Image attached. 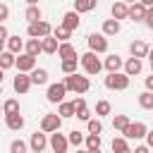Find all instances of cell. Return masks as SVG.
<instances>
[{
  "mask_svg": "<svg viewBox=\"0 0 153 153\" xmlns=\"http://www.w3.org/2000/svg\"><path fill=\"white\" fill-rule=\"evenodd\" d=\"M65 88L81 96V93H86V91L91 88V81H88V76H81L79 72H72V74L65 76Z\"/></svg>",
  "mask_w": 153,
  "mask_h": 153,
  "instance_id": "cell-1",
  "label": "cell"
},
{
  "mask_svg": "<svg viewBox=\"0 0 153 153\" xmlns=\"http://www.w3.org/2000/svg\"><path fill=\"white\" fill-rule=\"evenodd\" d=\"M105 88H110V91H124V88H129V74H124V72H108Z\"/></svg>",
  "mask_w": 153,
  "mask_h": 153,
  "instance_id": "cell-2",
  "label": "cell"
},
{
  "mask_svg": "<svg viewBox=\"0 0 153 153\" xmlns=\"http://www.w3.org/2000/svg\"><path fill=\"white\" fill-rule=\"evenodd\" d=\"M79 65L84 67V72H86V74H98V72L103 69V62L98 60V53H93V50L84 53V55L79 57Z\"/></svg>",
  "mask_w": 153,
  "mask_h": 153,
  "instance_id": "cell-3",
  "label": "cell"
},
{
  "mask_svg": "<svg viewBox=\"0 0 153 153\" xmlns=\"http://www.w3.org/2000/svg\"><path fill=\"white\" fill-rule=\"evenodd\" d=\"M86 43H88V50L93 53H108V36L105 33H88L86 36Z\"/></svg>",
  "mask_w": 153,
  "mask_h": 153,
  "instance_id": "cell-4",
  "label": "cell"
},
{
  "mask_svg": "<svg viewBox=\"0 0 153 153\" xmlns=\"http://www.w3.org/2000/svg\"><path fill=\"white\" fill-rule=\"evenodd\" d=\"M146 131H148V127H146L143 122H129V124L122 129V136H124V139H134V141H139V139L146 136Z\"/></svg>",
  "mask_w": 153,
  "mask_h": 153,
  "instance_id": "cell-5",
  "label": "cell"
},
{
  "mask_svg": "<svg viewBox=\"0 0 153 153\" xmlns=\"http://www.w3.org/2000/svg\"><path fill=\"white\" fill-rule=\"evenodd\" d=\"M26 33H29L31 38H43V36H48V33H53V26H50L48 22H43V19H38V22H31V24H29V29H26Z\"/></svg>",
  "mask_w": 153,
  "mask_h": 153,
  "instance_id": "cell-6",
  "label": "cell"
},
{
  "mask_svg": "<svg viewBox=\"0 0 153 153\" xmlns=\"http://www.w3.org/2000/svg\"><path fill=\"white\" fill-rule=\"evenodd\" d=\"M48 146H50L55 153H67L69 141H67L65 134H60V129H55V131H50V141H48Z\"/></svg>",
  "mask_w": 153,
  "mask_h": 153,
  "instance_id": "cell-7",
  "label": "cell"
},
{
  "mask_svg": "<svg viewBox=\"0 0 153 153\" xmlns=\"http://www.w3.org/2000/svg\"><path fill=\"white\" fill-rule=\"evenodd\" d=\"M60 127H62V117H60L57 112H48V115L41 117V129H43L45 134H50V131H55V129H60Z\"/></svg>",
  "mask_w": 153,
  "mask_h": 153,
  "instance_id": "cell-8",
  "label": "cell"
},
{
  "mask_svg": "<svg viewBox=\"0 0 153 153\" xmlns=\"http://www.w3.org/2000/svg\"><path fill=\"white\" fill-rule=\"evenodd\" d=\"M33 84H31V76H29V72H19L17 76H14V81H12V88L19 93V96H24V93H29V88H31Z\"/></svg>",
  "mask_w": 153,
  "mask_h": 153,
  "instance_id": "cell-9",
  "label": "cell"
},
{
  "mask_svg": "<svg viewBox=\"0 0 153 153\" xmlns=\"http://www.w3.org/2000/svg\"><path fill=\"white\" fill-rule=\"evenodd\" d=\"M65 93H67L65 81H57V84H50L48 86L45 98H48V103H60V100H65Z\"/></svg>",
  "mask_w": 153,
  "mask_h": 153,
  "instance_id": "cell-10",
  "label": "cell"
},
{
  "mask_svg": "<svg viewBox=\"0 0 153 153\" xmlns=\"http://www.w3.org/2000/svg\"><path fill=\"white\" fill-rule=\"evenodd\" d=\"M29 148H31L33 153H41V151H45V148H48V134H45L43 129H41V131H36V134H31Z\"/></svg>",
  "mask_w": 153,
  "mask_h": 153,
  "instance_id": "cell-11",
  "label": "cell"
},
{
  "mask_svg": "<svg viewBox=\"0 0 153 153\" xmlns=\"http://www.w3.org/2000/svg\"><path fill=\"white\" fill-rule=\"evenodd\" d=\"M14 67H17L19 72H31V69L36 67V57L29 55V53H24V55H19V57L14 60Z\"/></svg>",
  "mask_w": 153,
  "mask_h": 153,
  "instance_id": "cell-12",
  "label": "cell"
},
{
  "mask_svg": "<svg viewBox=\"0 0 153 153\" xmlns=\"http://www.w3.org/2000/svg\"><path fill=\"white\" fill-rule=\"evenodd\" d=\"M143 17H146V5L143 2H131L129 5V14H127V19H131V22H143Z\"/></svg>",
  "mask_w": 153,
  "mask_h": 153,
  "instance_id": "cell-13",
  "label": "cell"
},
{
  "mask_svg": "<svg viewBox=\"0 0 153 153\" xmlns=\"http://www.w3.org/2000/svg\"><path fill=\"white\" fill-rule=\"evenodd\" d=\"M122 67H124V74L134 76V74H141V69H143V60H141V57H134V55H131V57H129V60H127V62H124Z\"/></svg>",
  "mask_w": 153,
  "mask_h": 153,
  "instance_id": "cell-14",
  "label": "cell"
},
{
  "mask_svg": "<svg viewBox=\"0 0 153 153\" xmlns=\"http://www.w3.org/2000/svg\"><path fill=\"white\" fill-rule=\"evenodd\" d=\"M110 14L115 17V19H127V14H129V5L124 2V0H115L112 2V7H110Z\"/></svg>",
  "mask_w": 153,
  "mask_h": 153,
  "instance_id": "cell-15",
  "label": "cell"
},
{
  "mask_svg": "<svg viewBox=\"0 0 153 153\" xmlns=\"http://www.w3.org/2000/svg\"><path fill=\"white\" fill-rule=\"evenodd\" d=\"M79 24H81V19H79V12H76V10H69V12L62 14V26H67L69 31L79 29Z\"/></svg>",
  "mask_w": 153,
  "mask_h": 153,
  "instance_id": "cell-16",
  "label": "cell"
},
{
  "mask_svg": "<svg viewBox=\"0 0 153 153\" xmlns=\"http://www.w3.org/2000/svg\"><path fill=\"white\" fill-rule=\"evenodd\" d=\"M57 45H60V41H57L53 33H48V36L41 38V48H43L45 55H55V53H57Z\"/></svg>",
  "mask_w": 153,
  "mask_h": 153,
  "instance_id": "cell-17",
  "label": "cell"
},
{
  "mask_svg": "<svg viewBox=\"0 0 153 153\" xmlns=\"http://www.w3.org/2000/svg\"><path fill=\"white\" fill-rule=\"evenodd\" d=\"M72 103H74V117H76V120H81V122H86V120L91 117L86 100H84V98H76V100H72Z\"/></svg>",
  "mask_w": 153,
  "mask_h": 153,
  "instance_id": "cell-18",
  "label": "cell"
},
{
  "mask_svg": "<svg viewBox=\"0 0 153 153\" xmlns=\"http://www.w3.org/2000/svg\"><path fill=\"white\" fill-rule=\"evenodd\" d=\"M148 48H151V45H148L146 41H131V43H129V53H131L134 57H141V60L148 55Z\"/></svg>",
  "mask_w": 153,
  "mask_h": 153,
  "instance_id": "cell-19",
  "label": "cell"
},
{
  "mask_svg": "<svg viewBox=\"0 0 153 153\" xmlns=\"http://www.w3.org/2000/svg\"><path fill=\"white\" fill-rule=\"evenodd\" d=\"M5 124H7V129L19 131V129L24 127V117H22V112H10V115H5Z\"/></svg>",
  "mask_w": 153,
  "mask_h": 153,
  "instance_id": "cell-20",
  "label": "cell"
},
{
  "mask_svg": "<svg viewBox=\"0 0 153 153\" xmlns=\"http://www.w3.org/2000/svg\"><path fill=\"white\" fill-rule=\"evenodd\" d=\"M29 76H31V84H36V86L48 84V69H43V67H33L29 72Z\"/></svg>",
  "mask_w": 153,
  "mask_h": 153,
  "instance_id": "cell-21",
  "label": "cell"
},
{
  "mask_svg": "<svg viewBox=\"0 0 153 153\" xmlns=\"http://www.w3.org/2000/svg\"><path fill=\"white\" fill-rule=\"evenodd\" d=\"M57 57H62V60L76 57V48H74L69 41H60V45H57Z\"/></svg>",
  "mask_w": 153,
  "mask_h": 153,
  "instance_id": "cell-22",
  "label": "cell"
},
{
  "mask_svg": "<svg viewBox=\"0 0 153 153\" xmlns=\"http://www.w3.org/2000/svg\"><path fill=\"white\" fill-rule=\"evenodd\" d=\"M24 53L38 57V53H43V48H41V38H31V36H29V41L24 43Z\"/></svg>",
  "mask_w": 153,
  "mask_h": 153,
  "instance_id": "cell-23",
  "label": "cell"
},
{
  "mask_svg": "<svg viewBox=\"0 0 153 153\" xmlns=\"http://www.w3.org/2000/svg\"><path fill=\"white\" fill-rule=\"evenodd\" d=\"M122 65H124V62H122V57H120V55H108V57H105V62H103V67H105L108 72H120V69H122Z\"/></svg>",
  "mask_w": 153,
  "mask_h": 153,
  "instance_id": "cell-24",
  "label": "cell"
},
{
  "mask_svg": "<svg viewBox=\"0 0 153 153\" xmlns=\"http://www.w3.org/2000/svg\"><path fill=\"white\" fill-rule=\"evenodd\" d=\"M103 33L105 36H117L120 33V19H115V17L112 19H105L103 22Z\"/></svg>",
  "mask_w": 153,
  "mask_h": 153,
  "instance_id": "cell-25",
  "label": "cell"
},
{
  "mask_svg": "<svg viewBox=\"0 0 153 153\" xmlns=\"http://www.w3.org/2000/svg\"><path fill=\"white\" fill-rule=\"evenodd\" d=\"M84 146H86V151H91V153L100 151V134H91V131H88V136L84 139Z\"/></svg>",
  "mask_w": 153,
  "mask_h": 153,
  "instance_id": "cell-26",
  "label": "cell"
},
{
  "mask_svg": "<svg viewBox=\"0 0 153 153\" xmlns=\"http://www.w3.org/2000/svg\"><path fill=\"white\" fill-rule=\"evenodd\" d=\"M24 19L31 24V22H38V19H43V12H41V7L38 5H29L26 7V12H24Z\"/></svg>",
  "mask_w": 153,
  "mask_h": 153,
  "instance_id": "cell-27",
  "label": "cell"
},
{
  "mask_svg": "<svg viewBox=\"0 0 153 153\" xmlns=\"http://www.w3.org/2000/svg\"><path fill=\"white\" fill-rule=\"evenodd\" d=\"M5 43H7V50H12L14 55H19V53L24 50V41H22L19 36H7Z\"/></svg>",
  "mask_w": 153,
  "mask_h": 153,
  "instance_id": "cell-28",
  "label": "cell"
},
{
  "mask_svg": "<svg viewBox=\"0 0 153 153\" xmlns=\"http://www.w3.org/2000/svg\"><path fill=\"white\" fill-rule=\"evenodd\" d=\"M57 115H60L62 120H67V117H74V103L60 100V103H57Z\"/></svg>",
  "mask_w": 153,
  "mask_h": 153,
  "instance_id": "cell-29",
  "label": "cell"
},
{
  "mask_svg": "<svg viewBox=\"0 0 153 153\" xmlns=\"http://www.w3.org/2000/svg\"><path fill=\"white\" fill-rule=\"evenodd\" d=\"M110 146L115 153H129V139H124V136H115Z\"/></svg>",
  "mask_w": 153,
  "mask_h": 153,
  "instance_id": "cell-30",
  "label": "cell"
},
{
  "mask_svg": "<svg viewBox=\"0 0 153 153\" xmlns=\"http://www.w3.org/2000/svg\"><path fill=\"white\" fill-rule=\"evenodd\" d=\"M96 5H98V0H74V10H76L79 14L96 10Z\"/></svg>",
  "mask_w": 153,
  "mask_h": 153,
  "instance_id": "cell-31",
  "label": "cell"
},
{
  "mask_svg": "<svg viewBox=\"0 0 153 153\" xmlns=\"http://www.w3.org/2000/svg\"><path fill=\"white\" fill-rule=\"evenodd\" d=\"M14 60H17V55H14L12 50H2V53H0V67H2V69L14 67Z\"/></svg>",
  "mask_w": 153,
  "mask_h": 153,
  "instance_id": "cell-32",
  "label": "cell"
},
{
  "mask_svg": "<svg viewBox=\"0 0 153 153\" xmlns=\"http://www.w3.org/2000/svg\"><path fill=\"white\" fill-rule=\"evenodd\" d=\"M139 105L143 108V110H153V91H143L141 96H139Z\"/></svg>",
  "mask_w": 153,
  "mask_h": 153,
  "instance_id": "cell-33",
  "label": "cell"
},
{
  "mask_svg": "<svg viewBox=\"0 0 153 153\" xmlns=\"http://www.w3.org/2000/svg\"><path fill=\"white\" fill-rule=\"evenodd\" d=\"M10 112H19V100L17 98H7L2 103V115H10Z\"/></svg>",
  "mask_w": 153,
  "mask_h": 153,
  "instance_id": "cell-34",
  "label": "cell"
},
{
  "mask_svg": "<svg viewBox=\"0 0 153 153\" xmlns=\"http://www.w3.org/2000/svg\"><path fill=\"white\" fill-rule=\"evenodd\" d=\"M62 72L65 74H72V72H76V67H79V62H76V57H67V60H62Z\"/></svg>",
  "mask_w": 153,
  "mask_h": 153,
  "instance_id": "cell-35",
  "label": "cell"
},
{
  "mask_svg": "<svg viewBox=\"0 0 153 153\" xmlns=\"http://www.w3.org/2000/svg\"><path fill=\"white\" fill-rule=\"evenodd\" d=\"M67 141H69V146H81V143H84V134H81L79 129H72V131L67 134Z\"/></svg>",
  "mask_w": 153,
  "mask_h": 153,
  "instance_id": "cell-36",
  "label": "cell"
},
{
  "mask_svg": "<svg viewBox=\"0 0 153 153\" xmlns=\"http://www.w3.org/2000/svg\"><path fill=\"white\" fill-rule=\"evenodd\" d=\"M53 36H55L57 41H69V36H72V31H69L67 26H62V24H60L57 29H53Z\"/></svg>",
  "mask_w": 153,
  "mask_h": 153,
  "instance_id": "cell-37",
  "label": "cell"
},
{
  "mask_svg": "<svg viewBox=\"0 0 153 153\" xmlns=\"http://www.w3.org/2000/svg\"><path fill=\"white\" fill-rule=\"evenodd\" d=\"M110 110H112V105H110L108 100H98V103H96V115H98V117L110 115Z\"/></svg>",
  "mask_w": 153,
  "mask_h": 153,
  "instance_id": "cell-38",
  "label": "cell"
},
{
  "mask_svg": "<svg viewBox=\"0 0 153 153\" xmlns=\"http://www.w3.org/2000/svg\"><path fill=\"white\" fill-rule=\"evenodd\" d=\"M129 122H131V120H129L127 115H115V120H112V127H115L117 131H122V129H124Z\"/></svg>",
  "mask_w": 153,
  "mask_h": 153,
  "instance_id": "cell-39",
  "label": "cell"
},
{
  "mask_svg": "<svg viewBox=\"0 0 153 153\" xmlns=\"http://www.w3.org/2000/svg\"><path fill=\"white\" fill-rule=\"evenodd\" d=\"M86 127H88V131H91V134H100V131H103L100 120H93V117H88V120H86Z\"/></svg>",
  "mask_w": 153,
  "mask_h": 153,
  "instance_id": "cell-40",
  "label": "cell"
},
{
  "mask_svg": "<svg viewBox=\"0 0 153 153\" xmlns=\"http://www.w3.org/2000/svg\"><path fill=\"white\" fill-rule=\"evenodd\" d=\"M26 148H29V146H26V143H24L22 139H14V141L10 143V151H12V153H24Z\"/></svg>",
  "mask_w": 153,
  "mask_h": 153,
  "instance_id": "cell-41",
  "label": "cell"
},
{
  "mask_svg": "<svg viewBox=\"0 0 153 153\" xmlns=\"http://www.w3.org/2000/svg\"><path fill=\"white\" fill-rule=\"evenodd\" d=\"M143 24H146L148 29H153V5H151V7H146V17H143Z\"/></svg>",
  "mask_w": 153,
  "mask_h": 153,
  "instance_id": "cell-42",
  "label": "cell"
},
{
  "mask_svg": "<svg viewBox=\"0 0 153 153\" xmlns=\"http://www.w3.org/2000/svg\"><path fill=\"white\" fill-rule=\"evenodd\" d=\"M7 17H10V7H7L5 2H0V22H5Z\"/></svg>",
  "mask_w": 153,
  "mask_h": 153,
  "instance_id": "cell-43",
  "label": "cell"
},
{
  "mask_svg": "<svg viewBox=\"0 0 153 153\" xmlns=\"http://www.w3.org/2000/svg\"><path fill=\"white\" fill-rule=\"evenodd\" d=\"M7 26H5V22H0V41H7Z\"/></svg>",
  "mask_w": 153,
  "mask_h": 153,
  "instance_id": "cell-44",
  "label": "cell"
},
{
  "mask_svg": "<svg viewBox=\"0 0 153 153\" xmlns=\"http://www.w3.org/2000/svg\"><path fill=\"white\" fill-rule=\"evenodd\" d=\"M143 84H146V88H148V91H153V72H151V76H146V79H143Z\"/></svg>",
  "mask_w": 153,
  "mask_h": 153,
  "instance_id": "cell-45",
  "label": "cell"
},
{
  "mask_svg": "<svg viewBox=\"0 0 153 153\" xmlns=\"http://www.w3.org/2000/svg\"><path fill=\"white\" fill-rule=\"evenodd\" d=\"M146 139H148V148H153V129L146 131Z\"/></svg>",
  "mask_w": 153,
  "mask_h": 153,
  "instance_id": "cell-46",
  "label": "cell"
},
{
  "mask_svg": "<svg viewBox=\"0 0 153 153\" xmlns=\"http://www.w3.org/2000/svg\"><path fill=\"white\" fill-rule=\"evenodd\" d=\"M134 151H136V153H146V151H148V146H136Z\"/></svg>",
  "mask_w": 153,
  "mask_h": 153,
  "instance_id": "cell-47",
  "label": "cell"
},
{
  "mask_svg": "<svg viewBox=\"0 0 153 153\" xmlns=\"http://www.w3.org/2000/svg\"><path fill=\"white\" fill-rule=\"evenodd\" d=\"M139 2H143L146 7H151V5H153V0H139Z\"/></svg>",
  "mask_w": 153,
  "mask_h": 153,
  "instance_id": "cell-48",
  "label": "cell"
},
{
  "mask_svg": "<svg viewBox=\"0 0 153 153\" xmlns=\"http://www.w3.org/2000/svg\"><path fill=\"white\" fill-rule=\"evenodd\" d=\"M26 5H38V0H24Z\"/></svg>",
  "mask_w": 153,
  "mask_h": 153,
  "instance_id": "cell-49",
  "label": "cell"
},
{
  "mask_svg": "<svg viewBox=\"0 0 153 153\" xmlns=\"http://www.w3.org/2000/svg\"><path fill=\"white\" fill-rule=\"evenodd\" d=\"M148 60H153V48H148V55H146Z\"/></svg>",
  "mask_w": 153,
  "mask_h": 153,
  "instance_id": "cell-50",
  "label": "cell"
},
{
  "mask_svg": "<svg viewBox=\"0 0 153 153\" xmlns=\"http://www.w3.org/2000/svg\"><path fill=\"white\" fill-rule=\"evenodd\" d=\"M2 50H5V41H0V53H2Z\"/></svg>",
  "mask_w": 153,
  "mask_h": 153,
  "instance_id": "cell-51",
  "label": "cell"
},
{
  "mask_svg": "<svg viewBox=\"0 0 153 153\" xmlns=\"http://www.w3.org/2000/svg\"><path fill=\"white\" fill-rule=\"evenodd\" d=\"M2 72H5V69H2V67H0V86H2Z\"/></svg>",
  "mask_w": 153,
  "mask_h": 153,
  "instance_id": "cell-52",
  "label": "cell"
},
{
  "mask_svg": "<svg viewBox=\"0 0 153 153\" xmlns=\"http://www.w3.org/2000/svg\"><path fill=\"white\" fill-rule=\"evenodd\" d=\"M124 2H129V5H131V2H136V0H124Z\"/></svg>",
  "mask_w": 153,
  "mask_h": 153,
  "instance_id": "cell-53",
  "label": "cell"
},
{
  "mask_svg": "<svg viewBox=\"0 0 153 153\" xmlns=\"http://www.w3.org/2000/svg\"><path fill=\"white\" fill-rule=\"evenodd\" d=\"M151 72H153V60H151Z\"/></svg>",
  "mask_w": 153,
  "mask_h": 153,
  "instance_id": "cell-54",
  "label": "cell"
},
{
  "mask_svg": "<svg viewBox=\"0 0 153 153\" xmlns=\"http://www.w3.org/2000/svg\"><path fill=\"white\" fill-rule=\"evenodd\" d=\"M0 115H2V105H0Z\"/></svg>",
  "mask_w": 153,
  "mask_h": 153,
  "instance_id": "cell-55",
  "label": "cell"
},
{
  "mask_svg": "<svg viewBox=\"0 0 153 153\" xmlns=\"http://www.w3.org/2000/svg\"><path fill=\"white\" fill-rule=\"evenodd\" d=\"M112 2H115V0H112Z\"/></svg>",
  "mask_w": 153,
  "mask_h": 153,
  "instance_id": "cell-56",
  "label": "cell"
}]
</instances>
